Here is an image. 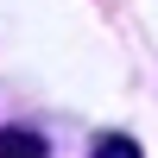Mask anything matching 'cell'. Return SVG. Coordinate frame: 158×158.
<instances>
[{
	"label": "cell",
	"mask_w": 158,
	"mask_h": 158,
	"mask_svg": "<svg viewBox=\"0 0 158 158\" xmlns=\"http://www.w3.org/2000/svg\"><path fill=\"white\" fill-rule=\"evenodd\" d=\"M0 158H51V152H44V139L32 127H6L0 133Z\"/></svg>",
	"instance_id": "obj_1"
},
{
	"label": "cell",
	"mask_w": 158,
	"mask_h": 158,
	"mask_svg": "<svg viewBox=\"0 0 158 158\" xmlns=\"http://www.w3.org/2000/svg\"><path fill=\"white\" fill-rule=\"evenodd\" d=\"M95 158H139V146H133V139H120V133H108V139L95 146Z\"/></svg>",
	"instance_id": "obj_2"
}]
</instances>
